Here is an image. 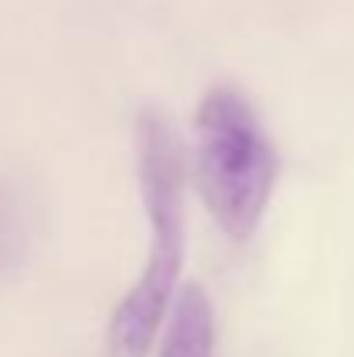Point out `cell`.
Listing matches in <instances>:
<instances>
[{
    "instance_id": "2",
    "label": "cell",
    "mask_w": 354,
    "mask_h": 357,
    "mask_svg": "<svg viewBox=\"0 0 354 357\" xmlns=\"http://www.w3.org/2000/svg\"><path fill=\"white\" fill-rule=\"evenodd\" d=\"M195 177L216 226L246 243L257 233L278 181V153L243 91L216 84L195 115Z\"/></svg>"
},
{
    "instance_id": "3",
    "label": "cell",
    "mask_w": 354,
    "mask_h": 357,
    "mask_svg": "<svg viewBox=\"0 0 354 357\" xmlns=\"http://www.w3.org/2000/svg\"><path fill=\"white\" fill-rule=\"evenodd\" d=\"M156 357H212L216 354V312L202 284H184L174 291V302L160 326Z\"/></svg>"
},
{
    "instance_id": "1",
    "label": "cell",
    "mask_w": 354,
    "mask_h": 357,
    "mask_svg": "<svg viewBox=\"0 0 354 357\" xmlns=\"http://www.w3.org/2000/svg\"><path fill=\"white\" fill-rule=\"evenodd\" d=\"M139 195L149 222V253L142 278L125 291L108 319V357H146L156 344L184 267V163L170 121L146 112L135 125Z\"/></svg>"
},
{
    "instance_id": "4",
    "label": "cell",
    "mask_w": 354,
    "mask_h": 357,
    "mask_svg": "<svg viewBox=\"0 0 354 357\" xmlns=\"http://www.w3.org/2000/svg\"><path fill=\"white\" fill-rule=\"evenodd\" d=\"M0 243H3V215H0Z\"/></svg>"
}]
</instances>
